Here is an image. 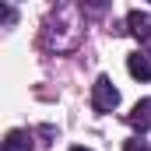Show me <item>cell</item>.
<instances>
[{
  "mask_svg": "<svg viewBox=\"0 0 151 151\" xmlns=\"http://www.w3.org/2000/svg\"><path fill=\"white\" fill-rule=\"evenodd\" d=\"M91 106H95V113H113L116 106H119V91L113 88V81L106 74L91 84Z\"/></svg>",
  "mask_w": 151,
  "mask_h": 151,
  "instance_id": "obj_1",
  "label": "cell"
},
{
  "mask_svg": "<svg viewBox=\"0 0 151 151\" xmlns=\"http://www.w3.org/2000/svg\"><path fill=\"white\" fill-rule=\"evenodd\" d=\"M127 32H134L137 39H151V14L148 11H130L127 14Z\"/></svg>",
  "mask_w": 151,
  "mask_h": 151,
  "instance_id": "obj_2",
  "label": "cell"
},
{
  "mask_svg": "<svg viewBox=\"0 0 151 151\" xmlns=\"http://www.w3.org/2000/svg\"><path fill=\"white\" fill-rule=\"evenodd\" d=\"M127 123L134 127V130H151V99H144V102H137L130 113H127Z\"/></svg>",
  "mask_w": 151,
  "mask_h": 151,
  "instance_id": "obj_3",
  "label": "cell"
},
{
  "mask_svg": "<svg viewBox=\"0 0 151 151\" xmlns=\"http://www.w3.org/2000/svg\"><path fill=\"white\" fill-rule=\"evenodd\" d=\"M127 70L137 81H151V56L148 53H130L127 56Z\"/></svg>",
  "mask_w": 151,
  "mask_h": 151,
  "instance_id": "obj_4",
  "label": "cell"
},
{
  "mask_svg": "<svg viewBox=\"0 0 151 151\" xmlns=\"http://www.w3.org/2000/svg\"><path fill=\"white\" fill-rule=\"evenodd\" d=\"M4 151H32V137L25 130H11L4 137Z\"/></svg>",
  "mask_w": 151,
  "mask_h": 151,
  "instance_id": "obj_5",
  "label": "cell"
},
{
  "mask_svg": "<svg viewBox=\"0 0 151 151\" xmlns=\"http://www.w3.org/2000/svg\"><path fill=\"white\" fill-rule=\"evenodd\" d=\"M123 151H151L148 141H141V137H130V141H123Z\"/></svg>",
  "mask_w": 151,
  "mask_h": 151,
  "instance_id": "obj_6",
  "label": "cell"
},
{
  "mask_svg": "<svg viewBox=\"0 0 151 151\" xmlns=\"http://www.w3.org/2000/svg\"><path fill=\"white\" fill-rule=\"evenodd\" d=\"M70 151H91V148H70Z\"/></svg>",
  "mask_w": 151,
  "mask_h": 151,
  "instance_id": "obj_7",
  "label": "cell"
},
{
  "mask_svg": "<svg viewBox=\"0 0 151 151\" xmlns=\"http://www.w3.org/2000/svg\"><path fill=\"white\" fill-rule=\"evenodd\" d=\"M148 56H151V39H148Z\"/></svg>",
  "mask_w": 151,
  "mask_h": 151,
  "instance_id": "obj_8",
  "label": "cell"
}]
</instances>
